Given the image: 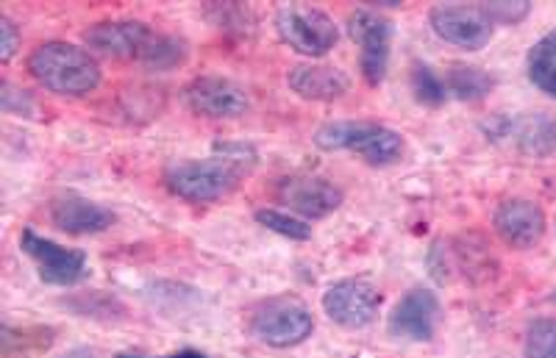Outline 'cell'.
Wrapping results in <instances>:
<instances>
[{
  "mask_svg": "<svg viewBox=\"0 0 556 358\" xmlns=\"http://www.w3.org/2000/svg\"><path fill=\"white\" fill-rule=\"evenodd\" d=\"M348 34L359 44V67L367 87H381L390 67L392 23L381 14L359 9L348 17Z\"/></svg>",
  "mask_w": 556,
  "mask_h": 358,
  "instance_id": "obj_7",
  "label": "cell"
},
{
  "mask_svg": "<svg viewBox=\"0 0 556 358\" xmlns=\"http://www.w3.org/2000/svg\"><path fill=\"white\" fill-rule=\"evenodd\" d=\"M278 201L298 212L306 220H320L337 212L342 203V189L320 176H287L276 189Z\"/></svg>",
  "mask_w": 556,
  "mask_h": 358,
  "instance_id": "obj_12",
  "label": "cell"
},
{
  "mask_svg": "<svg viewBox=\"0 0 556 358\" xmlns=\"http://www.w3.org/2000/svg\"><path fill=\"white\" fill-rule=\"evenodd\" d=\"M523 358H556V320L531 322L526 331Z\"/></svg>",
  "mask_w": 556,
  "mask_h": 358,
  "instance_id": "obj_20",
  "label": "cell"
},
{
  "mask_svg": "<svg viewBox=\"0 0 556 358\" xmlns=\"http://www.w3.org/2000/svg\"><path fill=\"white\" fill-rule=\"evenodd\" d=\"M495 231L509 247H534L545 233V214L534 201L526 197H513V201L501 203L495 212Z\"/></svg>",
  "mask_w": 556,
  "mask_h": 358,
  "instance_id": "obj_14",
  "label": "cell"
},
{
  "mask_svg": "<svg viewBox=\"0 0 556 358\" xmlns=\"http://www.w3.org/2000/svg\"><path fill=\"white\" fill-rule=\"evenodd\" d=\"M429 23L443 42L456 44L462 51H481L493 39L495 23L486 17L484 7H462V3H443L429 12Z\"/></svg>",
  "mask_w": 556,
  "mask_h": 358,
  "instance_id": "obj_8",
  "label": "cell"
},
{
  "mask_svg": "<svg viewBox=\"0 0 556 358\" xmlns=\"http://www.w3.org/2000/svg\"><path fill=\"white\" fill-rule=\"evenodd\" d=\"M28 73L51 92L84 98L101 87V67L73 42H45L28 56Z\"/></svg>",
  "mask_w": 556,
  "mask_h": 358,
  "instance_id": "obj_3",
  "label": "cell"
},
{
  "mask_svg": "<svg viewBox=\"0 0 556 358\" xmlns=\"http://www.w3.org/2000/svg\"><path fill=\"white\" fill-rule=\"evenodd\" d=\"M256 153L251 145L226 142L215 145L212 156L176 162L165 170V183L173 195L190 203H215L231 195L242 178L253 170Z\"/></svg>",
  "mask_w": 556,
  "mask_h": 358,
  "instance_id": "obj_1",
  "label": "cell"
},
{
  "mask_svg": "<svg viewBox=\"0 0 556 358\" xmlns=\"http://www.w3.org/2000/svg\"><path fill=\"white\" fill-rule=\"evenodd\" d=\"M529 78L538 89L556 98V31L545 34L534 48L529 51Z\"/></svg>",
  "mask_w": 556,
  "mask_h": 358,
  "instance_id": "obj_18",
  "label": "cell"
},
{
  "mask_svg": "<svg viewBox=\"0 0 556 358\" xmlns=\"http://www.w3.org/2000/svg\"><path fill=\"white\" fill-rule=\"evenodd\" d=\"M381 308V292L365 278H345L331 283L323 295V311L342 328H365L376 320Z\"/></svg>",
  "mask_w": 556,
  "mask_h": 358,
  "instance_id": "obj_9",
  "label": "cell"
},
{
  "mask_svg": "<svg viewBox=\"0 0 556 358\" xmlns=\"http://www.w3.org/2000/svg\"><path fill=\"white\" fill-rule=\"evenodd\" d=\"M486 12V17L493 20V23H506V26H515V23H520V20L529 14V3H481Z\"/></svg>",
  "mask_w": 556,
  "mask_h": 358,
  "instance_id": "obj_22",
  "label": "cell"
},
{
  "mask_svg": "<svg viewBox=\"0 0 556 358\" xmlns=\"http://www.w3.org/2000/svg\"><path fill=\"white\" fill-rule=\"evenodd\" d=\"M315 331L312 311L298 297H270L251 315V333L270 347H295Z\"/></svg>",
  "mask_w": 556,
  "mask_h": 358,
  "instance_id": "obj_5",
  "label": "cell"
},
{
  "mask_svg": "<svg viewBox=\"0 0 556 358\" xmlns=\"http://www.w3.org/2000/svg\"><path fill=\"white\" fill-rule=\"evenodd\" d=\"M20 247L28 258H34L39 278L51 286H76L87 278V256L73 247H62L51 239L37 236L31 228L20 233Z\"/></svg>",
  "mask_w": 556,
  "mask_h": 358,
  "instance_id": "obj_10",
  "label": "cell"
},
{
  "mask_svg": "<svg viewBox=\"0 0 556 358\" xmlns=\"http://www.w3.org/2000/svg\"><path fill=\"white\" fill-rule=\"evenodd\" d=\"M256 222L270 231L281 233L287 239H295V242H306L312 236V226H306L304 220H298V217H290L285 212H276V208H260L256 212Z\"/></svg>",
  "mask_w": 556,
  "mask_h": 358,
  "instance_id": "obj_21",
  "label": "cell"
},
{
  "mask_svg": "<svg viewBox=\"0 0 556 358\" xmlns=\"http://www.w3.org/2000/svg\"><path fill=\"white\" fill-rule=\"evenodd\" d=\"M62 358H96V353L84 350V347H76V350H70L67 356H62Z\"/></svg>",
  "mask_w": 556,
  "mask_h": 358,
  "instance_id": "obj_24",
  "label": "cell"
},
{
  "mask_svg": "<svg viewBox=\"0 0 556 358\" xmlns=\"http://www.w3.org/2000/svg\"><path fill=\"white\" fill-rule=\"evenodd\" d=\"M51 220L59 231L73 233V236H89L112 228L114 214L98 203L78 195H62L51 203Z\"/></svg>",
  "mask_w": 556,
  "mask_h": 358,
  "instance_id": "obj_15",
  "label": "cell"
},
{
  "mask_svg": "<svg viewBox=\"0 0 556 358\" xmlns=\"http://www.w3.org/2000/svg\"><path fill=\"white\" fill-rule=\"evenodd\" d=\"M0 62L9 64L20 48V31L9 17H0Z\"/></svg>",
  "mask_w": 556,
  "mask_h": 358,
  "instance_id": "obj_23",
  "label": "cell"
},
{
  "mask_svg": "<svg viewBox=\"0 0 556 358\" xmlns=\"http://www.w3.org/2000/svg\"><path fill=\"white\" fill-rule=\"evenodd\" d=\"M315 145L323 151L359 153L374 167H387L404 156V137L379 123H351V119L326 123L317 128Z\"/></svg>",
  "mask_w": 556,
  "mask_h": 358,
  "instance_id": "obj_4",
  "label": "cell"
},
{
  "mask_svg": "<svg viewBox=\"0 0 556 358\" xmlns=\"http://www.w3.org/2000/svg\"><path fill=\"white\" fill-rule=\"evenodd\" d=\"M276 31L281 42L290 44L301 56H326L340 39L334 20L320 9L285 7L276 14Z\"/></svg>",
  "mask_w": 556,
  "mask_h": 358,
  "instance_id": "obj_6",
  "label": "cell"
},
{
  "mask_svg": "<svg viewBox=\"0 0 556 358\" xmlns=\"http://www.w3.org/2000/svg\"><path fill=\"white\" fill-rule=\"evenodd\" d=\"M181 101L192 114L208 119H235L248 112L245 89L223 76L192 78L181 89Z\"/></svg>",
  "mask_w": 556,
  "mask_h": 358,
  "instance_id": "obj_11",
  "label": "cell"
},
{
  "mask_svg": "<svg viewBox=\"0 0 556 358\" xmlns=\"http://www.w3.org/2000/svg\"><path fill=\"white\" fill-rule=\"evenodd\" d=\"M440 320V301L429 290H412L401 297V303L392 308L390 328L392 336L412 342H431Z\"/></svg>",
  "mask_w": 556,
  "mask_h": 358,
  "instance_id": "obj_13",
  "label": "cell"
},
{
  "mask_svg": "<svg viewBox=\"0 0 556 358\" xmlns=\"http://www.w3.org/2000/svg\"><path fill=\"white\" fill-rule=\"evenodd\" d=\"M412 92H415V101L424 103V106H443L445 98H448V89H445V81L437 76L429 64L415 62L412 64Z\"/></svg>",
  "mask_w": 556,
  "mask_h": 358,
  "instance_id": "obj_19",
  "label": "cell"
},
{
  "mask_svg": "<svg viewBox=\"0 0 556 358\" xmlns=\"http://www.w3.org/2000/svg\"><path fill=\"white\" fill-rule=\"evenodd\" d=\"M287 84L306 101H337L351 89V78L331 64H298L290 69Z\"/></svg>",
  "mask_w": 556,
  "mask_h": 358,
  "instance_id": "obj_16",
  "label": "cell"
},
{
  "mask_svg": "<svg viewBox=\"0 0 556 358\" xmlns=\"http://www.w3.org/2000/svg\"><path fill=\"white\" fill-rule=\"evenodd\" d=\"M84 42L103 56L134 59L148 69H173L187 59V44L167 34H156L139 20H106L84 31Z\"/></svg>",
  "mask_w": 556,
  "mask_h": 358,
  "instance_id": "obj_2",
  "label": "cell"
},
{
  "mask_svg": "<svg viewBox=\"0 0 556 358\" xmlns=\"http://www.w3.org/2000/svg\"><path fill=\"white\" fill-rule=\"evenodd\" d=\"M493 87V76L473 64H451L448 76H445V89L459 101H481Z\"/></svg>",
  "mask_w": 556,
  "mask_h": 358,
  "instance_id": "obj_17",
  "label": "cell"
},
{
  "mask_svg": "<svg viewBox=\"0 0 556 358\" xmlns=\"http://www.w3.org/2000/svg\"><path fill=\"white\" fill-rule=\"evenodd\" d=\"M117 358H146V356H131V353H121ZM167 358H176V356H167Z\"/></svg>",
  "mask_w": 556,
  "mask_h": 358,
  "instance_id": "obj_25",
  "label": "cell"
}]
</instances>
